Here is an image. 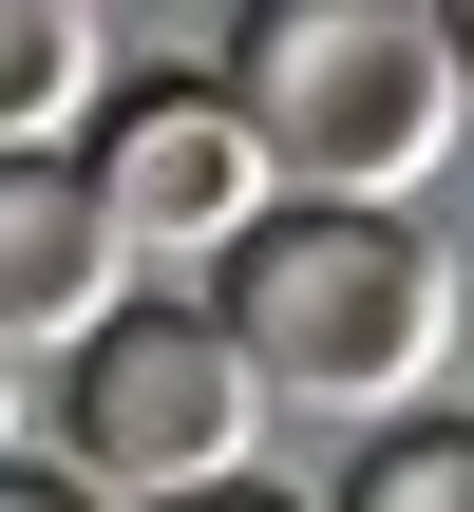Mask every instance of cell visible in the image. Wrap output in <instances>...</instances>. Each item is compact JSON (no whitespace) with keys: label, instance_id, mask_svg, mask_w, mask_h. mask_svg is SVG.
I'll list each match as a JSON object with an SVG mask.
<instances>
[{"label":"cell","instance_id":"cell-1","mask_svg":"<svg viewBox=\"0 0 474 512\" xmlns=\"http://www.w3.org/2000/svg\"><path fill=\"white\" fill-rule=\"evenodd\" d=\"M190 304L228 323V361L266 399H323V418H399L456 361V247L418 209H361V190H266Z\"/></svg>","mask_w":474,"mask_h":512},{"label":"cell","instance_id":"cell-2","mask_svg":"<svg viewBox=\"0 0 474 512\" xmlns=\"http://www.w3.org/2000/svg\"><path fill=\"white\" fill-rule=\"evenodd\" d=\"M266 152V190H361V209H418L437 152H456V57L418 0H247L228 19V76H209Z\"/></svg>","mask_w":474,"mask_h":512},{"label":"cell","instance_id":"cell-3","mask_svg":"<svg viewBox=\"0 0 474 512\" xmlns=\"http://www.w3.org/2000/svg\"><path fill=\"white\" fill-rule=\"evenodd\" d=\"M38 456H57L76 494L152 512V494H190V475H247V456H266V380L228 361V323H209L190 285H114V304L57 342V380H38Z\"/></svg>","mask_w":474,"mask_h":512},{"label":"cell","instance_id":"cell-4","mask_svg":"<svg viewBox=\"0 0 474 512\" xmlns=\"http://www.w3.org/2000/svg\"><path fill=\"white\" fill-rule=\"evenodd\" d=\"M57 152H76V190L114 209V247H228V228L266 209V152H247V114H228L209 76H95V114H76Z\"/></svg>","mask_w":474,"mask_h":512},{"label":"cell","instance_id":"cell-5","mask_svg":"<svg viewBox=\"0 0 474 512\" xmlns=\"http://www.w3.org/2000/svg\"><path fill=\"white\" fill-rule=\"evenodd\" d=\"M114 285H133V247H114V209L76 190V152H57V133H0V342L57 361Z\"/></svg>","mask_w":474,"mask_h":512},{"label":"cell","instance_id":"cell-6","mask_svg":"<svg viewBox=\"0 0 474 512\" xmlns=\"http://www.w3.org/2000/svg\"><path fill=\"white\" fill-rule=\"evenodd\" d=\"M95 19L114 0H0V133H76L95 114V76H114Z\"/></svg>","mask_w":474,"mask_h":512},{"label":"cell","instance_id":"cell-7","mask_svg":"<svg viewBox=\"0 0 474 512\" xmlns=\"http://www.w3.org/2000/svg\"><path fill=\"white\" fill-rule=\"evenodd\" d=\"M323 512H474V418H437V399L361 418V456H342V494H323Z\"/></svg>","mask_w":474,"mask_h":512},{"label":"cell","instance_id":"cell-8","mask_svg":"<svg viewBox=\"0 0 474 512\" xmlns=\"http://www.w3.org/2000/svg\"><path fill=\"white\" fill-rule=\"evenodd\" d=\"M0 512H114V494H76V475H57V456L19 437V456H0Z\"/></svg>","mask_w":474,"mask_h":512},{"label":"cell","instance_id":"cell-9","mask_svg":"<svg viewBox=\"0 0 474 512\" xmlns=\"http://www.w3.org/2000/svg\"><path fill=\"white\" fill-rule=\"evenodd\" d=\"M152 512H323V494H266V475H190V494H152Z\"/></svg>","mask_w":474,"mask_h":512},{"label":"cell","instance_id":"cell-10","mask_svg":"<svg viewBox=\"0 0 474 512\" xmlns=\"http://www.w3.org/2000/svg\"><path fill=\"white\" fill-rule=\"evenodd\" d=\"M19 437H38V361L0 342V456H19Z\"/></svg>","mask_w":474,"mask_h":512},{"label":"cell","instance_id":"cell-11","mask_svg":"<svg viewBox=\"0 0 474 512\" xmlns=\"http://www.w3.org/2000/svg\"><path fill=\"white\" fill-rule=\"evenodd\" d=\"M418 19H437V57H456V95H474V0H418Z\"/></svg>","mask_w":474,"mask_h":512}]
</instances>
